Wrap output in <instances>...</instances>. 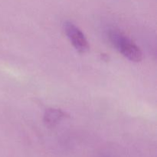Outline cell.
<instances>
[{
  "label": "cell",
  "mask_w": 157,
  "mask_h": 157,
  "mask_svg": "<svg viewBox=\"0 0 157 157\" xmlns=\"http://www.w3.org/2000/svg\"><path fill=\"white\" fill-rule=\"evenodd\" d=\"M110 38L113 45L127 59L133 62H139L142 60L143 54L140 49L125 35L112 31L110 33Z\"/></svg>",
  "instance_id": "cell-1"
},
{
  "label": "cell",
  "mask_w": 157,
  "mask_h": 157,
  "mask_svg": "<svg viewBox=\"0 0 157 157\" xmlns=\"http://www.w3.org/2000/svg\"><path fill=\"white\" fill-rule=\"evenodd\" d=\"M64 29L75 48L80 53H85L89 50V44L83 32L70 21L64 23Z\"/></svg>",
  "instance_id": "cell-2"
},
{
  "label": "cell",
  "mask_w": 157,
  "mask_h": 157,
  "mask_svg": "<svg viewBox=\"0 0 157 157\" xmlns=\"http://www.w3.org/2000/svg\"><path fill=\"white\" fill-rule=\"evenodd\" d=\"M65 113L60 109L49 108L44 113V123L46 127L52 128L55 127L63 118L65 117Z\"/></svg>",
  "instance_id": "cell-3"
}]
</instances>
